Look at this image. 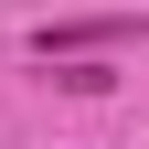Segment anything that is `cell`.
<instances>
[{"mask_svg": "<svg viewBox=\"0 0 149 149\" xmlns=\"http://www.w3.org/2000/svg\"><path fill=\"white\" fill-rule=\"evenodd\" d=\"M107 43H128V22H43V32H32L43 64H53V53H64V64H96Z\"/></svg>", "mask_w": 149, "mask_h": 149, "instance_id": "cell-1", "label": "cell"}]
</instances>
